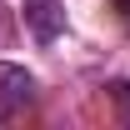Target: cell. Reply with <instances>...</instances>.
I'll use <instances>...</instances> for the list:
<instances>
[{"label":"cell","mask_w":130,"mask_h":130,"mask_svg":"<svg viewBox=\"0 0 130 130\" xmlns=\"http://www.w3.org/2000/svg\"><path fill=\"white\" fill-rule=\"evenodd\" d=\"M25 30L35 35V45H55L65 30V0H20Z\"/></svg>","instance_id":"6da1fadb"},{"label":"cell","mask_w":130,"mask_h":130,"mask_svg":"<svg viewBox=\"0 0 130 130\" xmlns=\"http://www.w3.org/2000/svg\"><path fill=\"white\" fill-rule=\"evenodd\" d=\"M30 100H35V75L25 65L0 60V120H10L15 110H25Z\"/></svg>","instance_id":"7a4b0ae2"},{"label":"cell","mask_w":130,"mask_h":130,"mask_svg":"<svg viewBox=\"0 0 130 130\" xmlns=\"http://www.w3.org/2000/svg\"><path fill=\"white\" fill-rule=\"evenodd\" d=\"M105 90H110V100L120 105V110H125V120H130V80H110Z\"/></svg>","instance_id":"3957f363"}]
</instances>
